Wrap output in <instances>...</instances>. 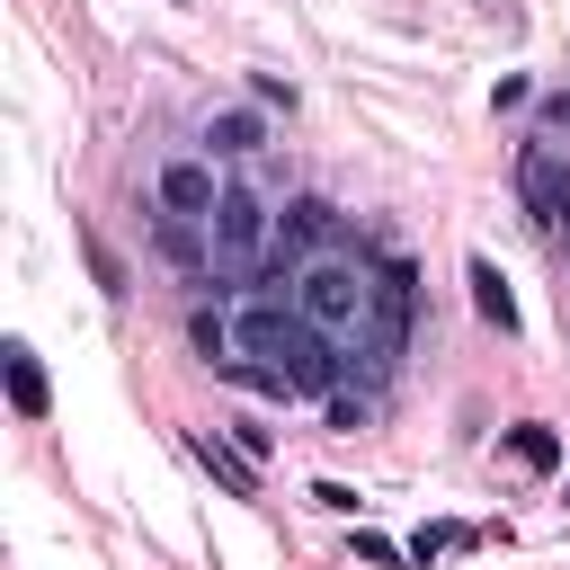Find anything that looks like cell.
I'll return each mask as SVG.
<instances>
[{"label":"cell","instance_id":"cell-19","mask_svg":"<svg viewBox=\"0 0 570 570\" xmlns=\"http://www.w3.org/2000/svg\"><path fill=\"white\" fill-rule=\"evenodd\" d=\"M525 98H534V80H525V71H508V80L490 89V107H525Z\"/></svg>","mask_w":570,"mask_h":570},{"label":"cell","instance_id":"cell-5","mask_svg":"<svg viewBox=\"0 0 570 570\" xmlns=\"http://www.w3.org/2000/svg\"><path fill=\"white\" fill-rule=\"evenodd\" d=\"M330 240H338V205H330V196H294V205L276 214V249H285L294 267H303V258H321Z\"/></svg>","mask_w":570,"mask_h":570},{"label":"cell","instance_id":"cell-2","mask_svg":"<svg viewBox=\"0 0 570 570\" xmlns=\"http://www.w3.org/2000/svg\"><path fill=\"white\" fill-rule=\"evenodd\" d=\"M205 240H214V258H223L232 276H258V258L276 249V214H267V196L223 187V205L205 214Z\"/></svg>","mask_w":570,"mask_h":570},{"label":"cell","instance_id":"cell-4","mask_svg":"<svg viewBox=\"0 0 570 570\" xmlns=\"http://www.w3.org/2000/svg\"><path fill=\"white\" fill-rule=\"evenodd\" d=\"M223 187H232V178H214V160H160V178H151L160 214H187V223H205V214L223 205Z\"/></svg>","mask_w":570,"mask_h":570},{"label":"cell","instance_id":"cell-16","mask_svg":"<svg viewBox=\"0 0 570 570\" xmlns=\"http://www.w3.org/2000/svg\"><path fill=\"white\" fill-rule=\"evenodd\" d=\"M454 543H463V525H445V517H436V525H419V534H410V561H436V552H454Z\"/></svg>","mask_w":570,"mask_h":570},{"label":"cell","instance_id":"cell-3","mask_svg":"<svg viewBox=\"0 0 570 570\" xmlns=\"http://www.w3.org/2000/svg\"><path fill=\"white\" fill-rule=\"evenodd\" d=\"M517 196H525V214H534L543 232H570V160H552L543 142L517 151Z\"/></svg>","mask_w":570,"mask_h":570},{"label":"cell","instance_id":"cell-18","mask_svg":"<svg viewBox=\"0 0 570 570\" xmlns=\"http://www.w3.org/2000/svg\"><path fill=\"white\" fill-rule=\"evenodd\" d=\"M249 89H258V107H294V80L285 71H249Z\"/></svg>","mask_w":570,"mask_h":570},{"label":"cell","instance_id":"cell-11","mask_svg":"<svg viewBox=\"0 0 570 570\" xmlns=\"http://www.w3.org/2000/svg\"><path fill=\"white\" fill-rule=\"evenodd\" d=\"M187 338H196V356H205V365H232V356H240V330H232V312H214V303H196V312H187Z\"/></svg>","mask_w":570,"mask_h":570},{"label":"cell","instance_id":"cell-1","mask_svg":"<svg viewBox=\"0 0 570 570\" xmlns=\"http://www.w3.org/2000/svg\"><path fill=\"white\" fill-rule=\"evenodd\" d=\"M294 303H303V321H312L321 338L356 347V338L374 330V267H365V258H347V249H321V258H303Z\"/></svg>","mask_w":570,"mask_h":570},{"label":"cell","instance_id":"cell-8","mask_svg":"<svg viewBox=\"0 0 570 570\" xmlns=\"http://www.w3.org/2000/svg\"><path fill=\"white\" fill-rule=\"evenodd\" d=\"M499 445H508L517 472H561V428L552 419H517V428H499Z\"/></svg>","mask_w":570,"mask_h":570},{"label":"cell","instance_id":"cell-15","mask_svg":"<svg viewBox=\"0 0 570 570\" xmlns=\"http://www.w3.org/2000/svg\"><path fill=\"white\" fill-rule=\"evenodd\" d=\"M356 561H374V570H401V561H410V543H392V534L356 525Z\"/></svg>","mask_w":570,"mask_h":570},{"label":"cell","instance_id":"cell-20","mask_svg":"<svg viewBox=\"0 0 570 570\" xmlns=\"http://www.w3.org/2000/svg\"><path fill=\"white\" fill-rule=\"evenodd\" d=\"M312 499H321V508H338V517H356V490H347V481H312Z\"/></svg>","mask_w":570,"mask_h":570},{"label":"cell","instance_id":"cell-9","mask_svg":"<svg viewBox=\"0 0 570 570\" xmlns=\"http://www.w3.org/2000/svg\"><path fill=\"white\" fill-rule=\"evenodd\" d=\"M196 463H205V472H214L232 499H258V463H249V454H240L223 428H205V436H196Z\"/></svg>","mask_w":570,"mask_h":570},{"label":"cell","instance_id":"cell-7","mask_svg":"<svg viewBox=\"0 0 570 570\" xmlns=\"http://www.w3.org/2000/svg\"><path fill=\"white\" fill-rule=\"evenodd\" d=\"M0 383H9V410L18 419H45L53 410V383H45V365H36L27 338H0Z\"/></svg>","mask_w":570,"mask_h":570},{"label":"cell","instance_id":"cell-13","mask_svg":"<svg viewBox=\"0 0 570 570\" xmlns=\"http://www.w3.org/2000/svg\"><path fill=\"white\" fill-rule=\"evenodd\" d=\"M80 258H89V276H98V294H125V258L98 240V232H80Z\"/></svg>","mask_w":570,"mask_h":570},{"label":"cell","instance_id":"cell-17","mask_svg":"<svg viewBox=\"0 0 570 570\" xmlns=\"http://www.w3.org/2000/svg\"><path fill=\"white\" fill-rule=\"evenodd\" d=\"M223 436H232V445H240V454H249V463H267V445H276V436H267V428H258V419H232V428H223Z\"/></svg>","mask_w":570,"mask_h":570},{"label":"cell","instance_id":"cell-10","mask_svg":"<svg viewBox=\"0 0 570 570\" xmlns=\"http://www.w3.org/2000/svg\"><path fill=\"white\" fill-rule=\"evenodd\" d=\"M151 240H160V258H169V267H187V276H196V267L214 258L205 223H187V214H160V232H151Z\"/></svg>","mask_w":570,"mask_h":570},{"label":"cell","instance_id":"cell-14","mask_svg":"<svg viewBox=\"0 0 570 570\" xmlns=\"http://www.w3.org/2000/svg\"><path fill=\"white\" fill-rule=\"evenodd\" d=\"M365 419H374V401H365V392H330V436H356Z\"/></svg>","mask_w":570,"mask_h":570},{"label":"cell","instance_id":"cell-12","mask_svg":"<svg viewBox=\"0 0 570 570\" xmlns=\"http://www.w3.org/2000/svg\"><path fill=\"white\" fill-rule=\"evenodd\" d=\"M205 142L240 160V151H258V142H267V116H258V107H223V116L205 125Z\"/></svg>","mask_w":570,"mask_h":570},{"label":"cell","instance_id":"cell-6","mask_svg":"<svg viewBox=\"0 0 570 570\" xmlns=\"http://www.w3.org/2000/svg\"><path fill=\"white\" fill-rule=\"evenodd\" d=\"M463 285H472V312H481L499 338H517V330H525V312H517V285L499 276V258H481V249H472V258H463Z\"/></svg>","mask_w":570,"mask_h":570}]
</instances>
